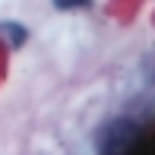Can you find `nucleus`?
I'll use <instances>...</instances> for the list:
<instances>
[{
	"mask_svg": "<svg viewBox=\"0 0 155 155\" xmlns=\"http://www.w3.org/2000/svg\"><path fill=\"white\" fill-rule=\"evenodd\" d=\"M98 149L101 152H152L155 149V133L149 124H136L130 117L111 120L98 136Z\"/></svg>",
	"mask_w": 155,
	"mask_h": 155,
	"instance_id": "f257e3e1",
	"label": "nucleus"
},
{
	"mask_svg": "<svg viewBox=\"0 0 155 155\" xmlns=\"http://www.w3.org/2000/svg\"><path fill=\"white\" fill-rule=\"evenodd\" d=\"M54 3H57L60 10H79V6H86L89 0H54Z\"/></svg>",
	"mask_w": 155,
	"mask_h": 155,
	"instance_id": "f03ea898",
	"label": "nucleus"
}]
</instances>
